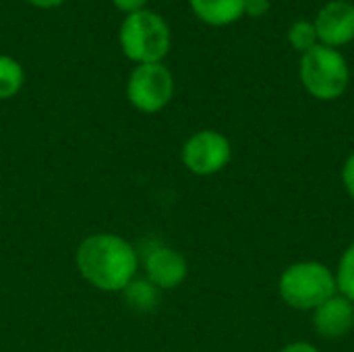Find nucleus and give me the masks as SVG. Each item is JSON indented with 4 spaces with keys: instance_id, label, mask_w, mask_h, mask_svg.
Wrapping results in <instances>:
<instances>
[{
    "instance_id": "nucleus-17",
    "label": "nucleus",
    "mask_w": 354,
    "mask_h": 352,
    "mask_svg": "<svg viewBox=\"0 0 354 352\" xmlns=\"http://www.w3.org/2000/svg\"><path fill=\"white\" fill-rule=\"evenodd\" d=\"M112 2H114V4H116V8H120L122 12L133 15V12L143 10V6H145V2H147V0H112Z\"/></svg>"
},
{
    "instance_id": "nucleus-9",
    "label": "nucleus",
    "mask_w": 354,
    "mask_h": 352,
    "mask_svg": "<svg viewBox=\"0 0 354 352\" xmlns=\"http://www.w3.org/2000/svg\"><path fill=\"white\" fill-rule=\"evenodd\" d=\"M354 328V303L342 295H334L330 301L313 311V330L326 340H340Z\"/></svg>"
},
{
    "instance_id": "nucleus-2",
    "label": "nucleus",
    "mask_w": 354,
    "mask_h": 352,
    "mask_svg": "<svg viewBox=\"0 0 354 352\" xmlns=\"http://www.w3.org/2000/svg\"><path fill=\"white\" fill-rule=\"evenodd\" d=\"M278 295L295 311H315L338 295L334 270L322 261L307 259L290 263L278 280Z\"/></svg>"
},
{
    "instance_id": "nucleus-15",
    "label": "nucleus",
    "mask_w": 354,
    "mask_h": 352,
    "mask_svg": "<svg viewBox=\"0 0 354 352\" xmlns=\"http://www.w3.org/2000/svg\"><path fill=\"white\" fill-rule=\"evenodd\" d=\"M340 178H342V185L346 189V193L354 199V151L344 160V166H342V172H340Z\"/></svg>"
},
{
    "instance_id": "nucleus-13",
    "label": "nucleus",
    "mask_w": 354,
    "mask_h": 352,
    "mask_svg": "<svg viewBox=\"0 0 354 352\" xmlns=\"http://www.w3.org/2000/svg\"><path fill=\"white\" fill-rule=\"evenodd\" d=\"M334 276H336L338 295L346 297L351 303H354V241L340 255L338 266L334 270Z\"/></svg>"
},
{
    "instance_id": "nucleus-1",
    "label": "nucleus",
    "mask_w": 354,
    "mask_h": 352,
    "mask_svg": "<svg viewBox=\"0 0 354 352\" xmlns=\"http://www.w3.org/2000/svg\"><path fill=\"white\" fill-rule=\"evenodd\" d=\"M79 276L102 293H122L139 274V253L131 241L116 232L87 234L75 251Z\"/></svg>"
},
{
    "instance_id": "nucleus-18",
    "label": "nucleus",
    "mask_w": 354,
    "mask_h": 352,
    "mask_svg": "<svg viewBox=\"0 0 354 352\" xmlns=\"http://www.w3.org/2000/svg\"><path fill=\"white\" fill-rule=\"evenodd\" d=\"M280 352H322L315 344H311V342H305V340H297V342H290V344H286L284 349Z\"/></svg>"
},
{
    "instance_id": "nucleus-19",
    "label": "nucleus",
    "mask_w": 354,
    "mask_h": 352,
    "mask_svg": "<svg viewBox=\"0 0 354 352\" xmlns=\"http://www.w3.org/2000/svg\"><path fill=\"white\" fill-rule=\"evenodd\" d=\"M27 2H31L33 6H39V8H52V6L62 4L64 0H27Z\"/></svg>"
},
{
    "instance_id": "nucleus-6",
    "label": "nucleus",
    "mask_w": 354,
    "mask_h": 352,
    "mask_svg": "<svg viewBox=\"0 0 354 352\" xmlns=\"http://www.w3.org/2000/svg\"><path fill=\"white\" fill-rule=\"evenodd\" d=\"M232 160L230 139L216 129H201L193 133L180 149L183 166L195 176L220 174Z\"/></svg>"
},
{
    "instance_id": "nucleus-8",
    "label": "nucleus",
    "mask_w": 354,
    "mask_h": 352,
    "mask_svg": "<svg viewBox=\"0 0 354 352\" xmlns=\"http://www.w3.org/2000/svg\"><path fill=\"white\" fill-rule=\"evenodd\" d=\"M319 44L330 48L346 46L354 39V4L348 0L328 2L313 21Z\"/></svg>"
},
{
    "instance_id": "nucleus-14",
    "label": "nucleus",
    "mask_w": 354,
    "mask_h": 352,
    "mask_svg": "<svg viewBox=\"0 0 354 352\" xmlns=\"http://www.w3.org/2000/svg\"><path fill=\"white\" fill-rule=\"evenodd\" d=\"M288 41L301 54L313 50L315 46H319V37H317L315 25L311 21H297V23H292L290 29H288Z\"/></svg>"
},
{
    "instance_id": "nucleus-5",
    "label": "nucleus",
    "mask_w": 354,
    "mask_h": 352,
    "mask_svg": "<svg viewBox=\"0 0 354 352\" xmlns=\"http://www.w3.org/2000/svg\"><path fill=\"white\" fill-rule=\"evenodd\" d=\"M174 95V77L168 66L162 62L137 64L127 81V100L129 104L143 112L156 114L164 110Z\"/></svg>"
},
{
    "instance_id": "nucleus-4",
    "label": "nucleus",
    "mask_w": 354,
    "mask_h": 352,
    "mask_svg": "<svg viewBox=\"0 0 354 352\" xmlns=\"http://www.w3.org/2000/svg\"><path fill=\"white\" fill-rule=\"evenodd\" d=\"M120 48L137 64L160 62L170 50L168 23L151 10L127 15L120 27Z\"/></svg>"
},
{
    "instance_id": "nucleus-3",
    "label": "nucleus",
    "mask_w": 354,
    "mask_h": 352,
    "mask_svg": "<svg viewBox=\"0 0 354 352\" xmlns=\"http://www.w3.org/2000/svg\"><path fill=\"white\" fill-rule=\"evenodd\" d=\"M299 75L303 87L322 102L338 100L346 91L351 79L346 58L336 48L324 44L303 54Z\"/></svg>"
},
{
    "instance_id": "nucleus-11",
    "label": "nucleus",
    "mask_w": 354,
    "mask_h": 352,
    "mask_svg": "<svg viewBox=\"0 0 354 352\" xmlns=\"http://www.w3.org/2000/svg\"><path fill=\"white\" fill-rule=\"evenodd\" d=\"M122 299H124V305L135 311V313H151L158 303H160V290L143 276V278H135L122 293Z\"/></svg>"
},
{
    "instance_id": "nucleus-12",
    "label": "nucleus",
    "mask_w": 354,
    "mask_h": 352,
    "mask_svg": "<svg viewBox=\"0 0 354 352\" xmlns=\"http://www.w3.org/2000/svg\"><path fill=\"white\" fill-rule=\"evenodd\" d=\"M23 81H25L23 66L15 58L0 54V100L15 98L21 91Z\"/></svg>"
},
{
    "instance_id": "nucleus-10",
    "label": "nucleus",
    "mask_w": 354,
    "mask_h": 352,
    "mask_svg": "<svg viewBox=\"0 0 354 352\" xmlns=\"http://www.w3.org/2000/svg\"><path fill=\"white\" fill-rule=\"evenodd\" d=\"M193 12L207 25H230L245 15V0H191Z\"/></svg>"
},
{
    "instance_id": "nucleus-16",
    "label": "nucleus",
    "mask_w": 354,
    "mask_h": 352,
    "mask_svg": "<svg viewBox=\"0 0 354 352\" xmlns=\"http://www.w3.org/2000/svg\"><path fill=\"white\" fill-rule=\"evenodd\" d=\"M270 0H245V15L249 17H263L270 10Z\"/></svg>"
},
{
    "instance_id": "nucleus-7",
    "label": "nucleus",
    "mask_w": 354,
    "mask_h": 352,
    "mask_svg": "<svg viewBox=\"0 0 354 352\" xmlns=\"http://www.w3.org/2000/svg\"><path fill=\"white\" fill-rule=\"evenodd\" d=\"M143 276L160 290H174L185 284L189 276L187 257L174 247H153L143 259Z\"/></svg>"
}]
</instances>
